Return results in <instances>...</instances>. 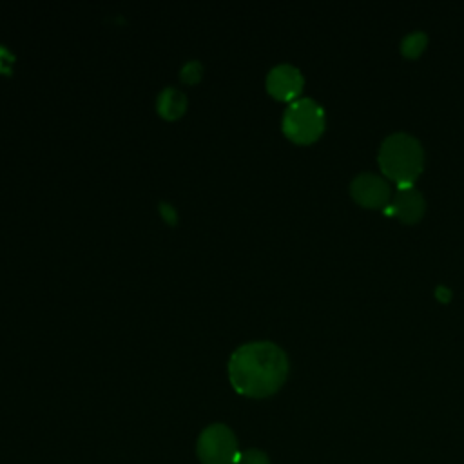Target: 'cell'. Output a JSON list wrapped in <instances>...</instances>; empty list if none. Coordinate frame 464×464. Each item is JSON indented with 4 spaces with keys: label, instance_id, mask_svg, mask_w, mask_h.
<instances>
[{
    "label": "cell",
    "instance_id": "6da1fadb",
    "mask_svg": "<svg viewBox=\"0 0 464 464\" xmlns=\"http://www.w3.org/2000/svg\"><path fill=\"white\" fill-rule=\"evenodd\" d=\"M288 357L270 341L241 344L228 359V379L232 388L250 399L274 395L286 381Z\"/></svg>",
    "mask_w": 464,
    "mask_h": 464
},
{
    "label": "cell",
    "instance_id": "7a4b0ae2",
    "mask_svg": "<svg viewBox=\"0 0 464 464\" xmlns=\"http://www.w3.org/2000/svg\"><path fill=\"white\" fill-rule=\"evenodd\" d=\"M377 163L381 174L397 188L413 187L424 169V150L417 138L395 132L381 143Z\"/></svg>",
    "mask_w": 464,
    "mask_h": 464
},
{
    "label": "cell",
    "instance_id": "3957f363",
    "mask_svg": "<svg viewBox=\"0 0 464 464\" xmlns=\"http://www.w3.org/2000/svg\"><path fill=\"white\" fill-rule=\"evenodd\" d=\"M324 111L312 98H297L283 112L281 129L297 145H310L324 132Z\"/></svg>",
    "mask_w": 464,
    "mask_h": 464
},
{
    "label": "cell",
    "instance_id": "277c9868",
    "mask_svg": "<svg viewBox=\"0 0 464 464\" xmlns=\"http://www.w3.org/2000/svg\"><path fill=\"white\" fill-rule=\"evenodd\" d=\"M196 453L201 464H237L241 451L234 431L228 426L216 422L199 433Z\"/></svg>",
    "mask_w": 464,
    "mask_h": 464
},
{
    "label": "cell",
    "instance_id": "5b68a950",
    "mask_svg": "<svg viewBox=\"0 0 464 464\" xmlns=\"http://www.w3.org/2000/svg\"><path fill=\"white\" fill-rule=\"evenodd\" d=\"M350 196L364 208L384 210L390 205L392 188L386 178L373 172H362L350 183Z\"/></svg>",
    "mask_w": 464,
    "mask_h": 464
},
{
    "label": "cell",
    "instance_id": "8992f818",
    "mask_svg": "<svg viewBox=\"0 0 464 464\" xmlns=\"http://www.w3.org/2000/svg\"><path fill=\"white\" fill-rule=\"evenodd\" d=\"M304 78L301 71L290 63H281L270 69L266 74V91L279 102H295L303 91Z\"/></svg>",
    "mask_w": 464,
    "mask_h": 464
},
{
    "label": "cell",
    "instance_id": "52a82bcc",
    "mask_svg": "<svg viewBox=\"0 0 464 464\" xmlns=\"http://www.w3.org/2000/svg\"><path fill=\"white\" fill-rule=\"evenodd\" d=\"M424 210V196L415 187H401L395 190L390 205L384 208V214L397 218L406 225H413L422 219Z\"/></svg>",
    "mask_w": 464,
    "mask_h": 464
},
{
    "label": "cell",
    "instance_id": "ba28073f",
    "mask_svg": "<svg viewBox=\"0 0 464 464\" xmlns=\"http://www.w3.org/2000/svg\"><path fill=\"white\" fill-rule=\"evenodd\" d=\"M156 109L165 120H178L185 114L187 96L176 87H165L156 102Z\"/></svg>",
    "mask_w": 464,
    "mask_h": 464
},
{
    "label": "cell",
    "instance_id": "9c48e42d",
    "mask_svg": "<svg viewBox=\"0 0 464 464\" xmlns=\"http://www.w3.org/2000/svg\"><path fill=\"white\" fill-rule=\"evenodd\" d=\"M428 45V36L420 31H415L408 36L402 38V44H401V53L404 58H410V60H415L417 56H420L424 53Z\"/></svg>",
    "mask_w": 464,
    "mask_h": 464
},
{
    "label": "cell",
    "instance_id": "30bf717a",
    "mask_svg": "<svg viewBox=\"0 0 464 464\" xmlns=\"http://www.w3.org/2000/svg\"><path fill=\"white\" fill-rule=\"evenodd\" d=\"M203 76V65L198 62V60H190L187 62L181 71H179V78L185 82V83H198Z\"/></svg>",
    "mask_w": 464,
    "mask_h": 464
},
{
    "label": "cell",
    "instance_id": "8fae6325",
    "mask_svg": "<svg viewBox=\"0 0 464 464\" xmlns=\"http://www.w3.org/2000/svg\"><path fill=\"white\" fill-rule=\"evenodd\" d=\"M237 464H270V460L265 451L250 448V450H245L239 453Z\"/></svg>",
    "mask_w": 464,
    "mask_h": 464
},
{
    "label": "cell",
    "instance_id": "7c38bea8",
    "mask_svg": "<svg viewBox=\"0 0 464 464\" xmlns=\"http://www.w3.org/2000/svg\"><path fill=\"white\" fill-rule=\"evenodd\" d=\"M13 63H14L13 53L7 47L0 45V74H11Z\"/></svg>",
    "mask_w": 464,
    "mask_h": 464
},
{
    "label": "cell",
    "instance_id": "4fadbf2b",
    "mask_svg": "<svg viewBox=\"0 0 464 464\" xmlns=\"http://www.w3.org/2000/svg\"><path fill=\"white\" fill-rule=\"evenodd\" d=\"M160 212H161V216L167 223H176L178 221V212L170 203H165V201L160 203Z\"/></svg>",
    "mask_w": 464,
    "mask_h": 464
},
{
    "label": "cell",
    "instance_id": "5bb4252c",
    "mask_svg": "<svg viewBox=\"0 0 464 464\" xmlns=\"http://www.w3.org/2000/svg\"><path fill=\"white\" fill-rule=\"evenodd\" d=\"M435 295H437V299H439L440 303H448V301L451 299V292H450L448 288H444V286H439L437 292H435Z\"/></svg>",
    "mask_w": 464,
    "mask_h": 464
}]
</instances>
